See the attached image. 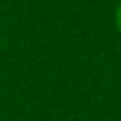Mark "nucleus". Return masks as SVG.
Here are the masks:
<instances>
[{"mask_svg":"<svg viewBox=\"0 0 121 121\" xmlns=\"http://www.w3.org/2000/svg\"><path fill=\"white\" fill-rule=\"evenodd\" d=\"M114 22H116V29L119 30V34H121V2H119V5L116 7V14H114Z\"/></svg>","mask_w":121,"mask_h":121,"instance_id":"nucleus-1","label":"nucleus"}]
</instances>
